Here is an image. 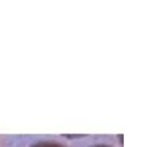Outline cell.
<instances>
[{
    "instance_id": "cell-1",
    "label": "cell",
    "mask_w": 163,
    "mask_h": 147,
    "mask_svg": "<svg viewBox=\"0 0 163 147\" xmlns=\"http://www.w3.org/2000/svg\"><path fill=\"white\" fill-rule=\"evenodd\" d=\"M32 147H65V146L54 141H39L37 143H34Z\"/></svg>"
},
{
    "instance_id": "cell-2",
    "label": "cell",
    "mask_w": 163,
    "mask_h": 147,
    "mask_svg": "<svg viewBox=\"0 0 163 147\" xmlns=\"http://www.w3.org/2000/svg\"><path fill=\"white\" fill-rule=\"evenodd\" d=\"M95 147H108V146H95Z\"/></svg>"
}]
</instances>
